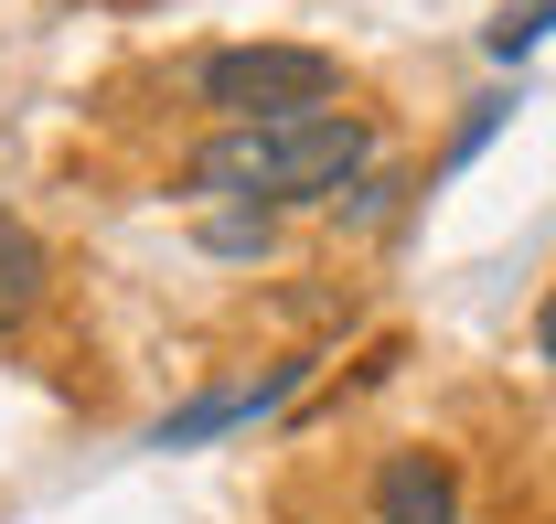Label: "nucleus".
<instances>
[{
    "label": "nucleus",
    "instance_id": "f257e3e1",
    "mask_svg": "<svg viewBox=\"0 0 556 524\" xmlns=\"http://www.w3.org/2000/svg\"><path fill=\"white\" fill-rule=\"evenodd\" d=\"M375 161V118L353 108H311V118H247V129H214L182 161V194L236 203V214H289V203H343Z\"/></svg>",
    "mask_w": 556,
    "mask_h": 524
},
{
    "label": "nucleus",
    "instance_id": "7ed1b4c3",
    "mask_svg": "<svg viewBox=\"0 0 556 524\" xmlns=\"http://www.w3.org/2000/svg\"><path fill=\"white\" fill-rule=\"evenodd\" d=\"M375 524H460V471L439 450H396L375 471Z\"/></svg>",
    "mask_w": 556,
    "mask_h": 524
},
{
    "label": "nucleus",
    "instance_id": "1a4fd4ad",
    "mask_svg": "<svg viewBox=\"0 0 556 524\" xmlns=\"http://www.w3.org/2000/svg\"><path fill=\"white\" fill-rule=\"evenodd\" d=\"M535 353H546V364H556V289H546V300H535Z\"/></svg>",
    "mask_w": 556,
    "mask_h": 524
},
{
    "label": "nucleus",
    "instance_id": "423d86ee",
    "mask_svg": "<svg viewBox=\"0 0 556 524\" xmlns=\"http://www.w3.org/2000/svg\"><path fill=\"white\" fill-rule=\"evenodd\" d=\"M268 236H278V214H236V203H214V214H204V247H225V258H257Z\"/></svg>",
    "mask_w": 556,
    "mask_h": 524
},
{
    "label": "nucleus",
    "instance_id": "f03ea898",
    "mask_svg": "<svg viewBox=\"0 0 556 524\" xmlns=\"http://www.w3.org/2000/svg\"><path fill=\"white\" fill-rule=\"evenodd\" d=\"M193 108H214L225 129H247V118H311V108H332L343 97V65L321 54V43H204L193 65Z\"/></svg>",
    "mask_w": 556,
    "mask_h": 524
},
{
    "label": "nucleus",
    "instance_id": "0eeeda50",
    "mask_svg": "<svg viewBox=\"0 0 556 524\" xmlns=\"http://www.w3.org/2000/svg\"><path fill=\"white\" fill-rule=\"evenodd\" d=\"M546 33H556V0H525V11H503V22H492V54L514 65V54H525V43H546Z\"/></svg>",
    "mask_w": 556,
    "mask_h": 524
},
{
    "label": "nucleus",
    "instance_id": "39448f33",
    "mask_svg": "<svg viewBox=\"0 0 556 524\" xmlns=\"http://www.w3.org/2000/svg\"><path fill=\"white\" fill-rule=\"evenodd\" d=\"M43 278H54V258H43V236L0 214V332H22L33 311H43Z\"/></svg>",
    "mask_w": 556,
    "mask_h": 524
},
{
    "label": "nucleus",
    "instance_id": "20e7f679",
    "mask_svg": "<svg viewBox=\"0 0 556 524\" xmlns=\"http://www.w3.org/2000/svg\"><path fill=\"white\" fill-rule=\"evenodd\" d=\"M300 375H311V364H278V375H257V386H225V396H204V407L161 417V428H150V450H193V439H214V428H247V417L289 407V396H300Z\"/></svg>",
    "mask_w": 556,
    "mask_h": 524
},
{
    "label": "nucleus",
    "instance_id": "6e6552de",
    "mask_svg": "<svg viewBox=\"0 0 556 524\" xmlns=\"http://www.w3.org/2000/svg\"><path fill=\"white\" fill-rule=\"evenodd\" d=\"M503 118H514V108H503V97H482V108H471V118H460V139H450V161H471V150H482V139L503 129Z\"/></svg>",
    "mask_w": 556,
    "mask_h": 524
}]
</instances>
